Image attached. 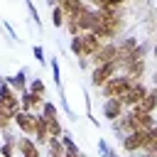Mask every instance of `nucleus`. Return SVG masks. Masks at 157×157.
Wrapping results in <instances>:
<instances>
[{"instance_id":"1","label":"nucleus","mask_w":157,"mask_h":157,"mask_svg":"<svg viewBox=\"0 0 157 157\" xmlns=\"http://www.w3.org/2000/svg\"><path fill=\"white\" fill-rule=\"evenodd\" d=\"M130 86H132V81H130L125 74H118V76L108 78V81L101 86V93H103V98H123V93H125Z\"/></svg>"},{"instance_id":"2","label":"nucleus","mask_w":157,"mask_h":157,"mask_svg":"<svg viewBox=\"0 0 157 157\" xmlns=\"http://www.w3.org/2000/svg\"><path fill=\"white\" fill-rule=\"evenodd\" d=\"M0 101H2V110H7L12 118L17 110H22L20 108V93L5 81V76H0Z\"/></svg>"},{"instance_id":"3","label":"nucleus","mask_w":157,"mask_h":157,"mask_svg":"<svg viewBox=\"0 0 157 157\" xmlns=\"http://www.w3.org/2000/svg\"><path fill=\"white\" fill-rule=\"evenodd\" d=\"M120 74V69H118V64L115 61H108V64H101V66H93V71H91V86H96V88H101L108 78H113V76H118Z\"/></svg>"},{"instance_id":"4","label":"nucleus","mask_w":157,"mask_h":157,"mask_svg":"<svg viewBox=\"0 0 157 157\" xmlns=\"http://www.w3.org/2000/svg\"><path fill=\"white\" fill-rule=\"evenodd\" d=\"M145 142H147V130H132L120 140V147H123V152L135 155V152H142Z\"/></svg>"},{"instance_id":"5","label":"nucleus","mask_w":157,"mask_h":157,"mask_svg":"<svg viewBox=\"0 0 157 157\" xmlns=\"http://www.w3.org/2000/svg\"><path fill=\"white\" fill-rule=\"evenodd\" d=\"M34 118H37V113H32V110H17L15 118H12V125H15L22 135L34 137Z\"/></svg>"},{"instance_id":"6","label":"nucleus","mask_w":157,"mask_h":157,"mask_svg":"<svg viewBox=\"0 0 157 157\" xmlns=\"http://www.w3.org/2000/svg\"><path fill=\"white\" fill-rule=\"evenodd\" d=\"M115 56H118V44H115V42H103L101 49H98L93 56H88V61H91L93 66H101V64L115 61Z\"/></svg>"},{"instance_id":"7","label":"nucleus","mask_w":157,"mask_h":157,"mask_svg":"<svg viewBox=\"0 0 157 157\" xmlns=\"http://www.w3.org/2000/svg\"><path fill=\"white\" fill-rule=\"evenodd\" d=\"M147 91H150V88H147L142 81H137V83H132V86H130V88L123 93L120 103H123V105H130V108H135V105H137V103L145 98V93H147Z\"/></svg>"},{"instance_id":"8","label":"nucleus","mask_w":157,"mask_h":157,"mask_svg":"<svg viewBox=\"0 0 157 157\" xmlns=\"http://www.w3.org/2000/svg\"><path fill=\"white\" fill-rule=\"evenodd\" d=\"M101 110H103V118H108V120L113 123V120H118V118L125 113V105L120 103V98H105Z\"/></svg>"},{"instance_id":"9","label":"nucleus","mask_w":157,"mask_h":157,"mask_svg":"<svg viewBox=\"0 0 157 157\" xmlns=\"http://www.w3.org/2000/svg\"><path fill=\"white\" fill-rule=\"evenodd\" d=\"M59 7L64 10V15L66 17H78V15H83L86 10H88V2L86 0H59Z\"/></svg>"},{"instance_id":"10","label":"nucleus","mask_w":157,"mask_h":157,"mask_svg":"<svg viewBox=\"0 0 157 157\" xmlns=\"http://www.w3.org/2000/svg\"><path fill=\"white\" fill-rule=\"evenodd\" d=\"M17 155L20 157H42L39 152V145L32 140V137H17Z\"/></svg>"},{"instance_id":"11","label":"nucleus","mask_w":157,"mask_h":157,"mask_svg":"<svg viewBox=\"0 0 157 157\" xmlns=\"http://www.w3.org/2000/svg\"><path fill=\"white\" fill-rule=\"evenodd\" d=\"M145 69H147V61H145V59H135V61H130V64H128L120 74H125L132 83H137V81L145 76Z\"/></svg>"},{"instance_id":"12","label":"nucleus","mask_w":157,"mask_h":157,"mask_svg":"<svg viewBox=\"0 0 157 157\" xmlns=\"http://www.w3.org/2000/svg\"><path fill=\"white\" fill-rule=\"evenodd\" d=\"M39 147H44L47 142H49V130H47V118L42 115V113H37V118H34V137H32Z\"/></svg>"},{"instance_id":"13","label":"nucleus","mask_w":157,"mask_h":157,"mask_svg":"<svg viewBox=\"0 0 157 157\" xmlns=\"http://www.w3.org/2000/svg\"><path fill=\"white\" fill-rule=\"evenodd\" d=\"M132 113V120H135V130H150L155 128V113H140L135 108H130Z\"/></svg>"},{"instance_id":"14","label":"nucleus","mask_w":157,"mask_h":157,"mask_svg":"<svg viewBox=\"0 0 157 157\" xmlns=\"http://www.w3.org/2000/svg\"><path fill=\"white\" fill-rule=\"evenodd\" d=\"M81 44H83V54H86V59H88V56H93V54L101 49V44H103V42H101L96 34L83 32V34H81Z\"/></svg>"},{"instance_id":"15","label":"nucleus","mask_w":157,"mask_h":157,"mask_svg":"<svg viewBox=\"0 0 157 157\" xmlns=\"http://www.w3.org/2000/svg\"><path fill=\"white\" fill-rule=\"evenodd\" d=\"M42 103H44V98H39V96H34V93H29V91H25V93H20V108L22 110H39L42 108Z\"/></svg>"},{"instance_id":"16","label":"nucleus","mask_w":157,"mask_h":157,"mask_svg":"<svg viewBox=\"0 0 157 157\" xmlns=\"http://www.w3.org/2000/svg\"><path fill=\"white\" fill-rule=\"evenodd\" d=\"M76 25H78V32L83 34V32H91L93 29V25H96V10L93 7H88L83 15H78L76 17Z\"/></svg>"},{"instance_id":"17","label":"nucleus","mask_w":157,"mask_h":157,"mask_svg":"<svg viewBox=\"0 0 157 157\" xmlns=\"http://www.w3.org/2000/svg\"><path fill=\"white\" fill-rule=\"evenodd\" d=\"M5 81H7L17 93H25V91H27V71H25V69H20V71L12 74V76H5Z\"/></svg>"},{"instance_id":"18","label":"nucleus","mask_w":157,"mask_h":157,"mask_svg":"<svg viewBox=\"0 0 157 157\" xmlns=\"http://www.w3.org/2000/svg\"><path fill=\"white\" fill-rule=\"evenodd\" d=\"M135 110H140V113H155V110H157V96L152 93V88H150V91L145 93V98L135 105Z\"/></svg>"},{"instance_id":"19","label":"nucleus","mask_w":157,"mask_h":157,"mask_svg":"<svg viewBox=\"0 0 157 157\" xmlns=\"http://www.w3.org/2000/svg\"><path fill=\"white\" fill-rule=\"evenodd\" d=\"M27 91H29V93H34V96H39V98H47V86H44V81H42L39 76L29 81V86H27Z\"/></svg>"},{"instance_id":"20","label":"nucleus","mask_w":157,"mask_h":157,"mask_svg":"<svg viewBox=\"0 0 157 157\" xmlns=\"http://www.w3.org/2000/svg\"><path fill=\"white\" fill-rule=\"evenodd\" d=\"M39 113H42L47 120H56V118H59V108H56L52 101H44V103H42V108H39Z\"/></svg>"},{"instance_id":"21","label":"nucleus","mask_w":157,"mask_h":157,"mask_svg":"<svg viewBox=\"0 0 157 157\" xmlns=\"http://www.w3.org/2000/svg\"><path fill=\"white\" fill-rule=\"evenodd\" d=\"M69 49H71V54H74L76 59H86V54H83V44H81V34H78V37H71Z\"/></svg>"},{"instance_id":"22","label":"nucleus","mask_w":157,"mask_h":157,"mask_svg":"<svg viewBox=\"0 0 157 157\" xmlns=\"http://www.w3.org/2000/svg\"><path fill=\"white\" fill-rule=\"evenodd\" d=\"M64 22H66V15H64V10L56 5V7H52V25L59 29V27H64Z\"/></svg>"},{"instance_id":"23","label":"nucleus","mask_w":157,"mask_h":157,"mask_svg":"<svg viewBox=\"0 0 157 157\" xmlns=\"http://www.w3.org/2000/svg\"><path fill=\"white\" fill-rule=\"evenodd\" d=\"M49 69H52V76H54V83L56 88L61 86V71H59V56H49Z\"/></svg>"},{"instance_id":"24","label":"nucleus","mask_w":157,"mask_h":157,"mask_svg":"<svg viewBox=\"0 0 157 157\" xmlns=\"http://www.w3.org/2000/svg\"><path fill=\"white\" fill-rule=\"evenodd\" d=\"M47 130H49V137H61V132H64L59 118H56V120H47Z\"/></svg>"},{"instance_id":"25","label":"nucleus","mask_w":157,"mask_h":157,"mask_svg":"<svg viewBox=\"0 0 157 157\" xmlns=\"http://www.w3.org/2000/svg\"><path fill=\"white\" fill-rule=\"evenodd\" d=\"M32 54H34V59L39 61V66H47V64H49V59H47V54H44V47H42V44H34V47H32Z\"/></svg>"},{"instance_id":"26","label":"nucleus","mask_w":157,"mask_h":157,"mask_svg":"<svg viewBox=\"0 0 157 157\" xmlns=\"http://www.w3.org/2000/svg\"><path fill=\"white\" fill-rule=\"evenodd\" d=\"M15 155H17V142H2L0 157H15Z\"/></svg>"},{"instance_id":"27","label":"nucleus","mask_w":157,"mask_h":157,"mask_svg":"<svg viewBox=\"0 0 157 157\" xmlns=\"http://www.w3.org/2000/svg\"><path fill=\"white\" fill-rule=\"evenodd\" d=\"M25 5H27V10H29V15H32V20H34V25L42 29V20H39V12H37V7H34V2L32 0H25Z\"/></svg>"},{"instance_id":"28","label":"nucleus","mask_w":157,"mask_h":157,"mask_svg":"<svg viewBox=\"0 0 157 157\" xmlns=\"http://www.w3.org/2000/svg\"><path fill=\"white\" fill-rule=\"evenodd\" d=\"M64 27L69 29V34H71V37H78V34H81V32H78V25H76V20H74V17H66Z\"/></svg>"},{"instance_id":"29","label":"nucleus","mask_w":157,"mask_h":157,"mask_svg":"<svg viewBox=\"0 0 157 157\" xmlns=\"http://www.w3.org/2000/svg\"><path fill=\"white\" fill-rule=\"evenodd\" d=\"M12 125V115L7 110H0V130H7Z\"/></svg>"},{"instance_id":"30","label":"nucleus","mask_w":157,"mask_h":157,"mask_svg":"<svg viewBox=\"0 0 157 157\" xmlns=\"http://www.w3.org/2000/svg\"><path fill=\"white\" fill-rule=\"evenodd\" d=\"M98 155H101V157H108V155H110V147H108V142H105L103 137L98 140Z\"/></svg>"},{"instance_id":"31","label":"nucleus","mask_w":157,"mask_h":157,"mask_svg":"<svg viewBox=\"0 0 157 157\" xmlns=\"http://www.w3.org/2000/svg\"><path fill=\"white\" fill-rule=\"evenodd\" d=\"M2 140L5 142H17V135H12L10 130H2Z\"/></svg>"},{"instance_id":"32","label":"nucleus","mask_w":157,"mask_h":157,"mask_svg":"<svg viewBox=\"0 0 157 157\" xmlns=\"http://www.w3.org/2000/svg\"><path fill=\"white\" fill-rule=\"evenodd\" d=\"M64 157H83V152L78 150V152H64Z\"/></svg>"},{"instance_id":"33","label":"nucleus","mask_w":157,"mask_h":157,"mask_svg":"<svg viewBox=\"0 0 157 157\" xmlns=\"http://www.w3.org/2000/svg\"><path fill=\"white\" fill-rule=\"evenodd\" d=\"M47 5H49V7H56V5H59V0H47Z\"/></svg>"},{"instance_id":"34","label":"nucleus","mask_w":157,"mask_h":157,"mask_svg":"<svg viewBox=\"0 0 157 157\" xmlns=\"http://www.w3.org/2000/svg\"><path fill=\"white\" fill-rule=\"evenodd\" d=\"M108 157H120V155H118V150H110V155H108Z\"/></svg>"},{"instance_id":"35","label":"nucleus","mask_w":157,"mask_h":157,"mask_svg":"<svg viewBox=\"0 0 157 157\" xmlns=\"http://www.w3.org/2000/svg\"><path fill=\"white\" fill-rule=\"evenodd\" d=\"M152 83H155V86H157V71H155V74H152Z\"/></svg>"},{"instance_id":"36","label":"nucleus","mask_w":157,"mask_h":157,"mask_svg":"<svg viewBox=\"0 0 157 157\" xmlns=\"http://www.w3.org/2000/svg\"><path fill=\"white\" fill-rule=\"evenodd\" d=\"M152 56H155V59H157V44H155V47H152Z\"/></svg>"},{"instance_id":"37","label":"nucleus","mask_w":157,"mask_h":157,"mask_svg":"<svg viewBox=\"0 0 157 157\" xmlns=\"http://www.w3.org/2000/svg\"><path fill=\"white\" fill-rule=\"evenodd\" d=\"M152 93H155V96H157V86H152Z\"/></svg>"},{"instance_id":"38","label":"nucleus","mask_w":157,"mask_h":157,"mask_svg":"<svg viewBox=\"0 0 157 157\" xmlns=\"http://www.w3.org/2000/svg\"><path fill=\"white\" fill-rule=\"evenodd\" d=\"M135 155H137V152H135ZM137 157H142V155H137Z\"/></svg>"}]
</instances>
